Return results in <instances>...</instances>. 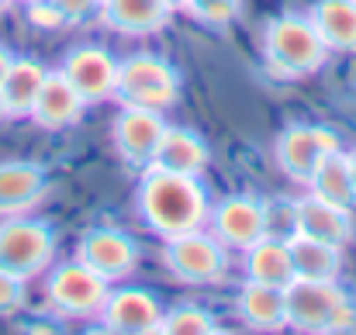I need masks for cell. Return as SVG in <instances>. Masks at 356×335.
Returning a JSON list of instances; mask_svg holds the SVG:
<instances>
[{
    "instance_id": "2",
    "label": "cell",
    "mask_w": 356,
    "mask_h": 335,
    "mask_svg": "<svg viewBox=\"0 0 356 335\" xmlns=\"http://www.w3.org/2000/svg\"><path fill=\"white\" fill-rule=\"evenodd\" d=\"M329 45L322 42L318 28L308 14H277L263 28V63L266 73L277 80H301L325 66Z\"/></svg>"
},
{
    "instance_id": "17",
    "label": "cell",
    "mask_w": 356,
    "mask_h": 335,
    "mask_svg": "<svg viewBox=\"0 0 356 335\" xmlns=\"http://www.w3.org/2000/svg\"><path fill=\"white\" fill-rule=\"evenodd\" d=\"M83 111H87V101L73 90V83L59 70H49V76H45V83H42L28 117L42 131H66V128H73L83 117Z\"/></svg>"
},
{
    "instance_id": "21",
    "label": "cell",
    "mask_w": 356,
    "mask_h": 335,
    "mask_svg": "<svg viewBox=\"0 0 356 335\" xmlns=\"http://www.w3.org/2000/svg\"><path fill=\"white\" fill-rule=\"evenodd\" d=\"M287 245H291L294 280H339V273H343L339 245H329V242H318V238H308L298 231L287 235Z\"/></svg>"
},
{
    "instance_id": "19",
    "label": "cell",
    "mask_w": 356,
    "mask_h": 335,
    "mask_svg": "<svg viewBox=\"0 0 356 335\" xmlns=\"http://www.w3.org/2000/svg\"><path fill=\"white\" fill-rule=\"evenodd\" d=\"M236 311L252 332H284L287 329V291L242 280L236 294Z\"/></svg>"
},
{
    "instance_id": "34",
    "label": "cell",
    "mask_w": 356,
    "mask_h": 335,
    "mask_svg": "<svg viewBox=\"0 0 356 335\" xmlns=\"http://www.w3.org/2000/svg\"><path fill=\"white\" fill-rule=\"evenodd\" d=\"M170 3H173V7H177V10H180V0H170Z\"/></svg>"
},
{
    "instance_id": "25",
    "label": "cell",
    "mask_w": 356,
    "mask_h": 335,
    "mask_svg": "<svg viewBox=\"0 0 356 335\" xmlns=\"http://www.w3.org/2000/svg\"><path fill=\"white\" fill-rule=\"evenodd\" d=\"M215 332H222V325L201 304H177V308L163 311V322H159V335H215Z\"/></svg>"
},
{
    "instance_id": "1",
    "label": "cell",
    "mask_w": 356,
    "mask_h": 335,
    "mask_svg": "<svg viewBox=\"0 0 356 335\" xmlns=\"http://www.w3.org/2000/svg\"><path fill=\"white\" fill-rule=\"evenodd\" d=\"M135 215L152 235L173 238L194 228H208L211 197L201 177H180V173L149 166L142 170L138 187H135Z\"/></svg>"
},
{
    "instance_id": "4",
    "label": "cell",
    "mask_w": 356,
    "mask_h": 335,
    "mask_svg": "<svg viewBox=\"0 0 356 335\" xmlns=\"http://www.w3.org/2000/svg\"><path fill=\"white\" fill-rule=\"evenodd\" d=\"M180 90H184V76L170 59L156 52H135V56L118 59L115 101L124 108L170 111L180 101Z\"/></svg>"
},
{
    "instance_id": "22",
    "label": "cell",
    "mask_w": 356,
    "mask_h": 335,
    "mask_svg": "<svg viewBox=\"0 0 356 335\" xmlns=\"http://www.w3.org/2000/svg\"><path fill=\"white\" fill-rule=\"evenodd\" d=\"M308 17L329 52H356V0H315Z\"/></svg>"
},
{
    "instance_id": "18",
    "label": "cell",
    "mask_w": 356,
    "mask_h": 335,
    "mask_svg": "<svg viewBox=\"0 0 356 335\" xmlns=\"http://www.w3.org/2000/svg\"><path fill=\"white\" fill-rule=\"evenodd\" d=\"M242 280L266 284V287H291L294 284V263H291V245L287 235L266 231L259 242H252L242 252Z\"/></svg>"
},
{
    "instance_id": "14",
    "label": "cell",
    "mask_w": 356,
    "mask_h": 335,
    "mask_svg": "<svg viewBox=\"0 0 356 335\" xmlns=\"http://www.w3.org/2000/svg\"><path fill=\"white\" fill-rule=\"evenodd\" d=\"M291 231L298 235H308V238H318V242H329V245H350L353 242V211L350 208H339V204H329L315 194H305L298 201H291Z\"/></svg>"
},
{
    "instance_id": "26",
    "label": "cell",
    "mask_w": 356,
    "mask_h": 335,
    "mask_svg": "<svg viewBox=\"0 0 356 335\" xmlns=\"http://www.w3.org/2000/svg\"><path fill=\"white\" fill-rule=\"evenodd\" d=\"M180 10H187L191 21L222 31V28H229V24L238 21L242 0H180Z\"/></svg>"
},
{
    "instance_id": "15",
    "label": "cell",
    "mask_w": 356,
    "mask_h": 335,
    "mask_svg": "<svg viewBox=\"0 0 356 335\" xmlns=\"http://www.w3.org/2000/svg\"><path fill=\"white\" fill-rule=\"evenodd\" d=\"M49 170L31 159H7L0 163V218L28 215L49 197Z\"/></svg>"
},
{
    "instance_id": "32",
    "label": "cell",
    "mask_w": 356,
    "mask_h": 335,
    "mask_svg": "<svg viewBox=\"0 0 356 335\" xmlns=\"http://www.w3.org/2000/svg\"><path fill=\"white\" fill-rule=\"evenodd\" d=\"M3 121H10V114H7V104H3V94H0V124Z\"/></svg>"
},
{
    "instance_id": "23",
    "label": "cell",
    "mask_w": 356,
    "mask_h": 335,
    "mask_svg": "<svg viewBox=\"0 0 356 335\" xmlns=\"http://www.w3.org/2000/svg\"><path fill=\"white\" fill-rule=\"evenodd\" d=\"M45 76H49V70H45L38 59H31V56H14L7 76L0 80V94H3V104H7V114H10V117H28L35 97H38V90H42V83H45Z\"/></svg>"
},
{
    "instance_id": "11",
    "label": "cell",
    "mask_w": 356,
    "mask_h": 335,
    "mask_svg": "<svg viewBox=\"0 0 356 335\" xmlns=\"http://www.w3.org/2000/svg\"><path fill=\"white\" fill-rule=\"evenodd\" d=\"M166 117L163 111H149V108H124L121 104L118 117L111 124V142L115 152L128 170H149L156 159V149L166 135Z\"/></svg>"
},
{
    "instance_id": "30",
    "label": "cell",
    "mask_w": 356,
    "mask_h": 335,
    "mask_svg": "<svg viewBox=\"0 0 356 335\" xmlns=\"http://www.w3.org/2000/svg\"><path fill=\"white\" fill-rule=\"evenodd\" d=\"M10 63H14V52H10V49H7V45L0 42V80L7 76V70H10Z\"/></svg>"
},
{
    "instance_id": "3",
    "label": "cell",
    "mask_w": 356,
    "mask_h": 335,
    "mask_svg": "<svg viewBox=\"0 0 356 335\" xmlns=\"http://www.w3.org/2000/svg\"><path fill=\"white\" fill-rule=\"evenodd\" d=\"M287 329L305 335L356 332V301L339 280H294L287 287Z\"/></svg>"
},
{
    "instance_id": "9",
    "label": "cell",
    "mask_w": 356,
    "mask_h": 335,
    "mask_svg": "<svg viewBox=\"0 0 356 335\" xmlns=\"http://www.w3.org/2000/svg\"><path fill=\"white\" fill-rule=\"evenodd\" d=\"M208 228L225 249L245 252L270 231V204L256 194H229L218 204H211Z\"/></svg>"
},
{
    "instance_id": "31",
    "label": "cell",
    "mask_w": 356,
    "mask_h": 335,
    "mask_svg": "<svg viewBox=\"0 0 356 335\" xmlns=\"http://www.w3.org/2000/svg\"><path fill=\"white\" fill-rule=\"evenodd\" d=\"M346 166H350V180H353V190H356V149H346Z\"/></svg>"
},
{
    "instance_id": "29",
    "label": "cell",
    "mask_w": 356,
    "mask_h": 335,
    "mask_svg": "<svg viewBox=\"0 0 356 335\" xmlns=\"http://www.w3.org/2000/svg\"><path fill=\"white\" fill-rule=\"evenodd\" d=\"M56 7L66 24H87V21H97L101 14V0H56Z\"/></svg>"
},
{
    "instance_id": "13",
    "label": "cell",
    "mask_w": 356,
    "mask_h": 335,
    "mask_svg": "<svg viewBox=\"0 0 356 335\" xmlns=\"http://www.w3.org/2000/svg\"><path fill=\"white\" fill-rule=\"evenodd\" d=\"M59 73L73 83V90L87 101V104H97V101H111L115 97V87H118V59L101 49V45H76L63 56L59 63Z\"/></svg>"
},
{
    "instance_id": "20",
    "label": "cell",
    "mask_w": 356,
    "mask_h": 335,
    "mask_svg": "<svg viewBox=\"0 0 356 335\" xmlns=\"http://www.w3.org/2000/svg\"><path fill=\"white\" fill-rule=\"evenodd\" d=\"M152 166H159L166 173H180V177H204L211 166V149L197 131L170 124L159 149H156Z\"/></svg>"
},
{
    "instance_id": "33",
    "label": "cell",
    "mask_w": 356,
    "mask_h": 335,
    "mask_svg": "<svg viewBox=\"0 0 356 335\" xmlns=\"http://www.w3.org/2000/svg\"><path fill=\"white\" fill-rule=\"evenodd\" d=\"M10 3H14V0H0V10H7V7H10Z\"/></svg>"
},
{
    "instance_id": "35",
    "label": "cell",
    "mask_w": 356,
    "mask_h": 335,
    "mask_svg": "<svg viewBox=\"0 0 356 335\" xmlns=\"http://www.w3.org/2000/svg\"><path fill=\"white\" fill-rule=\"evenodd\" d=\"M14 3H31V0H14Z\"/></svg>"
},
{
    "instance_id": "8",
    "label": "cell",
    "mask_w": 356,
    "mask_h": 335,
    "mask_svg": "<svg viewBox=\"0 0 356 335\" xmlns=\"http://www.w3.org/2000/svg\"><path fill=\"white\" fill-rule=\"evenodd\" d=\"M343 149L339 145V135L325 124H312V121H294L287 124L277 142H273V159H277V170L294 180V183H305L312 177V170L322 163V156Z\"/></svg>"
},
{
    "instance_id": "12",
    "label": "cell",
    "mask_w": 356,
    "mask_h": 335,
    "mask_svg": "<svg viewBox=\"0 0 356 335\" xmlns=\"http://www.w3.org/2000/svg\"><path fill=\"white\" fill-rule=\"evenodd\" d=\"M159 322H163L159 297L142 287L108 291L97 311V329L111 335H159Z\"/></svg>"
},
{
    "instance_id": "7",
    "label": "cell",
    "mask_w": 356,
    "mask_h": 335,
    "mask_svg": "<svg viewBox=\"0 0 356 335\" xmlns=\"http://www.w3.org/2000/svg\"><path fill=\"white\" fill-rule=\"evenodd\" d=\"M111 284L87 270L76 256L45 270V308L56 318H97Z\"/></svg>"
},
{
    "instance_id": "10",
    "label": "cell",
    "mask_w": 356,
    "mask_h": 335,
    "mask_svg": "<svg viewBox=\"0 0 356 335\" xmlns=\"http://www.w3.org/2000/svg\"><path fill=\"white\" fill-rule=\"evenodd\" d=\"M138 242L121 231V228H108V224H97V228H87L76 242V259L94 270L101 280L108 284H121L135 273L138 266Z\"/></svg>"
},
{
    "instance_id": "5",
    "label": "cell",
    "mask_w": 356,
    "mask_h": 335,
    "mask_svg": "<svg viewBox=\"0 0 356 335\" xmlns=\"http://www.w3.org/2000/svg\"><path fill=\"white\" fill-rule=\"evenodd\" d=\"M163 266L177 284L215 287L229 277V249L204 228L163 238Z\"/></svg>"
},
{
    "instance_id": "16",
    "label": "cell",
    "mask_w": 356,
    "mask_h": 335,
    "mask_svg": "<svg viewBox=\"0 0 356 335\" xmlns=\"http://www.w3.org/2000/svg\"><path fill=\"white\" fill-rule=\"evenodd\" d=\"M173 3L170 0H101L97 21L118 35L128 38H145L163 31L173 21Z\"/></svg>"
},
{
    "instance_id": "24",
    "label": "cell",
    "mask_w": 356,
    "mask_h": 335,
    "mask_svg": "<svg viewBox=\"0 0 356 335\" xmlns=\"http://www.w3.org/2000/svg\"><path fill=\"white\" fill-rule=\"evenodd\" d=\"M305 187H308V194L353 211L356 190H353V180H350V166H346V149H336V152L322 156V163L312 170V177L305 180Z\"/></svg>"
},
{
    "instance_id": "27",
    "label": "cell",
    "mask_w": 356,
    "mask_h": 335,
    "mask_svg": "<svg viewBox=\"0 0 356 335\" xmlns=\"http://www.w3.org/2000/svg\"><path fill=\"white\" fill-rule=\"evenodd\" d=\"M28 304V280L0 270V318H17Z\"/></svg>"
},
{
    "instance_id": "6",
    "label": "cell",
    "mask_w": 356,
    "mask_h": 335,
    "mask_svg": "<svg viewBox=\"0 0 356 335\" xmlns=\"http://www.w3.org/2000/svg\"><path fill=\"white\" fill-rule=\"evenodd\" d=\"M52 259H56V228L45 218L10 215L0 222V270L21 280H35L45 277Z\"/></svg>"
},
{
    "instance_id": "28",
    "label": "cell",
    "mask_w": 356,
    "mask_h": 335,
    "mask_svg": "<svg viewBox=\"0 0 356 335\" xmlns=\"http://www.w3.org/2000/svg\"><path fill=\"white\" fill-rule=\"evenodd\" d=\"M24 7H28V21H31L35 28H42V31L66 28V21H63L56 0H31V3H24Z\"/></svg>"
}]
</instances>
